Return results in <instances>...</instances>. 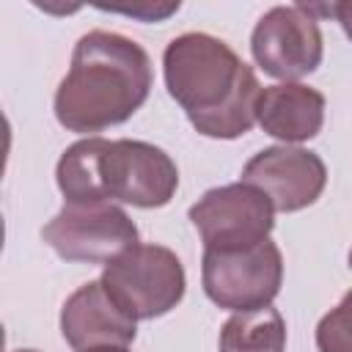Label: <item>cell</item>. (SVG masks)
I'll list each match as a JSON object with an SVG mask.
<instances>
[{"instance_id":"cell-1","label":"cell","mask_w":352,"mask_h":352,"mask_svg":"<svg viewBox=\"0 0 352 352\" xmlns=\"http://www.w3.org/2000/svg\"><path fill=\"white\" fill-rule=\"evenodd\" d=\"M162 74L170 99L204 138L234 140L256 124V104L264 88L223 38L209 33L170 38L162 52Z\"/></svg>"},{"instance_id":"cell-2","label":"cell","mask_w":352,"mask_h":352,"mask_svg":"<svg viewBox=\"0 0 352 352\" xmlns=\"http://www.w3.org/2000/svg\"><path fill=\"white\" fill-rule=\"evenodd\" d=\"M154 82L148 52L113 30L77 38L66 77L55 91V118L77 135H96L132 118Z\"/></svg>"},{"instance_id":"cell-3","label":"cell","mask_w":352,"mask_h":352,"mask_svg":"<svg viewBox=\"0 0 352 352\" xmlns=\"http://www.w3.org/2000/svg\"><path fill=\"white\" fill-rule=\"evenodd\" d=\"M55 182L66 204H129L160 209L179 187V168L168 151L146 140L82 138L72 143L55 168Z\"/></svg>"},{"instance_id":"cell-4","label":"cell","mask_w":352,"mask_h":352,"mask_svg":"<svg viewBox=\"0 0 352 352\" xmlns=\"http://www.w3.org/2000/svg\"><path fill=\"white\" fill-rule=\"evenodd\" d=\"M113 300L135 319H157L173 311L187 289L179 256L165 245H143L124 250L104 264L99 278Z\"/></svg>"},{"instance_id":"cell-5","label":"cell","mask_w":352,"mask_h":352,"mask_svg":"<svg viewBox=\"0 0 352 352\" xmlns=\"http://www.w3.org/2000/svg\"><path fill=\"white\" fill-rule=\"evenodd\" d=\"M201 283L206 297L226 311L272 305L283 283V256L272 239L239 250H204Z\"/></svg>"},{"instance_id":"cell-6","label":"cell","mask_w":352,"mask_h":352,"mask_svg":"<svg viewBox=\"0 0 352 352\" xmlns=\"http://www.w3.org/2000/svg\"><path fill=\"white\" fill-rule=\"evenodd\" d=\"M204 239V250H239L270 239L275 228L272 201L253 184L234 182L206 190L187 212Z\"/></svg>"},{"instance_id":"cell-7","label":"cell","mask_w":352,"mask_h":352,"mask_svg":"<svg viewBox=\"0 0 352 352\" xmlns=\"http://www.w3.org/2000/svg\"><path fill=\"white\" fill-rule=\"evenodd\" d=\"M250 52L264 74L283 82H297L316 72L324 41L311 6L297 3L264 11L250 33Z\"/></svg>"},{"instance_id":"cell-8","label":"cell","mask_w":352,"mask_h":352,"mask_svg":"<svg viewBox=\"0 0 352 352\" xmlns=\"http://www.w3.org/2000/svg\"><path fill=\"white\" fill-rule=\"evenodd\" d=\"M41 239L63 261L110 264L138 245V226L116 204H63V209L41 228Z\"/></svg>"},{"instance_id":"cell-9","label":"cell","mask_w":352,"mask_h":352,"mask_svg":"<svg viewBox=\"0 0 352 352\" xmlns=\"http://www.w3.org/2000/svg\"><path fill=\"white\" fill-rule=\"evenodd\" d=\"M242 182L258 187L275 212H300L324 192L327 168L316 151L283 143L253 154L242 168Z\"/></svg>"},{"instance_id":"cell-10","label":"cell","mask_w":352,"mask_h":352,"mask_svg":"<svg viewBox=\"0 0 352 352\" xmlns=\"http://www.w3.org/2000/svg\"><path fill=\"white\" fill-rule=\"evenodd\" d=\"M60 333L74 352L129 346L138 336V319L113 300L102 280H88L66 297L60 308Z\"/></svg>"},{"instance_id":"cell-11","label":"cell","mask_w":352,"mask_h":352,"mask_svg":"<svg viewBox=\"0 0 352 352\" xmlns=\"http://www.w3.org/2000/svg\"><path fill=\"white\" fill-rule=\"evenodd\" d=\"M256 124L270 135L292 143H305L322 132L324 96L302 82H278L261 91L256 104Z\"/></svg>"},{"instance_id":"cell-12","label":"cell","mask_w":352,"mask_h":352,"mask_svg":"<svg viewBox=\"0 0 352 352\" xmlns=\"http://www.w3.org/2000/svg\"><path fill=\"white\" fill-rule=\"evenodd\" d=\"M220 352H286V322L278 308L236 311L220 330Z\"/></svg>"},{"instance_id":"cell-13","label":"cell","mask_w":352,"mask_h":352,"mask_svg":"<svg viewBox=\"0 0 352 352\" xmlns=\"http://www.w3.org/2000/svg\"><path fill=\"white\" fill-rule=\"evenodd\" d=\"M319 352H352V289L316 324Z\"/></svg>"},{"instance_id":"cell-14","label":"cell","mask_w":352,"mask_h":352,"mask_svg":"<svg viewBox=\"0 0 352 352\" xmlns=\"http://www.w3.org/2000/svg\"><path fill=\"white\" fill-rule=\"evenodd\" d=\"M99 8L102 11H124L129 16H140L146 22H157V19H165V16L176 14L179 11V3H168V6H151V3H146V6H132V8H107V6H99Z\"/></svg>"},{"instance_id":"cell-15","label":"cell","mask_w":352,"mask_h":352,"mask_svg":"<svg viewBox=\"0 0 352 352\" xmlns=\"http://www.w3.org/2000/svg\"><path fill=\"white\" fill-rule=\"evenodd\" d=\"M327 14L336 16V22L344 28L346 38L352 41V0H341V3H330L327 6Z\"/></svg>"},{"instance_id":"cell-16","label":"cell","mask_w":352,"mask_h":352,"mask_svg":"<svg viewBox=\"0 0 352 352\" xmlns=\"http://www.w3.org/2000/svg\"><path fill=\"white\" fill-rule=\"evenodd\" d=\"M88 352H129L126 346H99V349H88Z\"/></svg>"},{"instance_id":"cell-17","label":"cell","mask_w":352,"mask_h":352,"mask_svg":"<svg viewBox=\"0 0 352 352\" xmlns=\"http://www.w3.org/2000/svg\"><path fill=\"white\" fill-rule=\"evenodd\" d=\"M14 352H38V349H14Z\"/></svg>"},{"instance_id":"cell-18","label":"cell","mask_w":352,"mask_h":352,"mask_svg":"<svg viewBox=\"0 0 352 352\" xmlns=\"http://www.w3.org/2000/svg\"><path fill=\"white\" fill-rule=\"evenodd\" d=\"M346 258H349V267H352V248H349V256Z\"/></svg>"}]
</instances>
